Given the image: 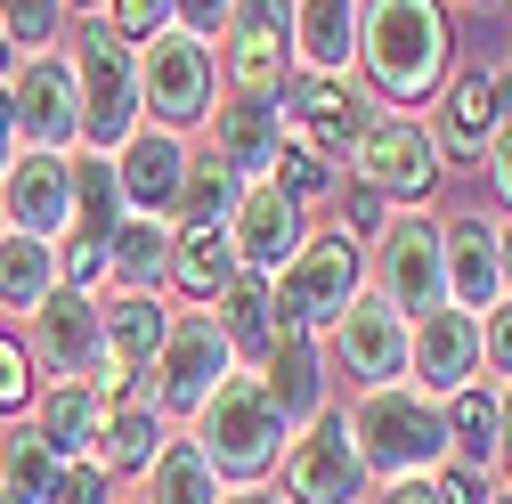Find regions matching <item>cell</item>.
<instances>
[{"label": "cell", "instance_id": "cell-19", "mask_svg": "<svg viewBox=\"0 0 512 504\" xmlns=\"http://www.w3.org/2000/svg\"><path fill=\"white\" fill-rule=\"evenodd\" d=\"M504 114H512V66L456 74V82H447L439 122H431V147H439V155H464V163H480V147H488V131H496Z\"/></svg>", "mask_w": 512, "mask_h": 504}, {"label": "cell", "instance_id": "cell-10", "mask_svg": "<svg viewBox=\"0 0 512 504\" xmlns=\"http://www.w3.org/2000/svg\"><path fill=\"white\" fill-rule=\"evenodd\" d=\"M439 147H431V122L415 114H374L358 147H350V171L358 187H374V196H391V204H423L431 187H439Z\"/></svg>", "mask_w": 512, "mask_h": 504}, {"label": "cell", "instance_id": "cell-31", "mask_svg": "<svg viewBox=\"0 0 512 504\" xmlns=\"http://www.w3.org/2000/svg\"><path fill=\"white\" fill-rule=\"evenodd\" d=\"M147 504H220V472L204 464L196 439H171L163 456H147Z\"/></svg>", "mask_w": 512, "mask_h": 504}, {"label": "cell", "instance_id": "cell-34", "mask_svg": "<svg viewBox=\"0 0 512 504\" xmlns=\"http://www.w3.org/2000/svg\"><path fill=\"white\" fill-rule=\"evenodd\" d=\"M220 334H228V350H261V358H269L277 309H269V285H261V277H236V285L220 293Z\"/></svg>", "mask_w": 512, "mask_h": 504}, {"label": "cell", "instance_id": "cell-28", "mask_svg": "<svg viewBox=\"0 0 512 504\" xmlns=\"http://www.w3.org/2000/svg\"><path fill=\"white\" fill-rule=\"evenodd\" d=\"M447 301L456 309H496V228L488 220H456L447 228Z\"/></svg>", "mask_w": 512, "mask_h": 504}, {"label": "cell", "instance_id": "cell-9", "mask_svg": "<svg viewBox=\"0 0 512 504\" xmlns=\"http://www.w3.org/2000/svg\"><path fill=\"white\" fill-rule=\"evenodd\" d=\"M9 139L17 147H49V155H66L82 147V98H74V57H17L9 66Z\"/></svg>", "mask_w": 512, "mask_h": 504}, {"label": "cell", "instance_id": "cell-38", "mask_svg": "<svg viewBox=\"0 0 512 504\" xmlns=\"http://www.w3.org/2000/svg\"><path fill=\"white\" fill-rule=\"evenodd\" d=\"M171 9L179 0H106V25L122 41H155V33H171Z\"/></svg>", "mask_w": 512, "mask_h": 504}, {"label": "cell", "instance_id": "cell-17", "mask_svg": "<svg viewBox=\"0 0 512 504\" xmlns=\"http://www.w3.org/2000/svg\"><path fill=\"white\" fill-rule=\"evenodd\" d=\"M33 350L49 374H66V383H98L106 374V342H98V301L57 285L41 309H33Z\"/></svg>", "mask_w": 512, "mask_h": 504}, {"label": "cell", "instance_id": "cell-15", "mask_svg": "<svg viewBox=\"0 0 512 504\" xmlns=\"http://www.w3.org/2000/svg\"><path fill=\"white\" fill-rule=\"evenodd\" d=\"M407 366H415V391H431V399L480 383V318L456 309V301L423 309V318L407 326Z\"/></svg>", "mask_w": 512, "mask_h": 504}, {"label": "cell", "instance_id": "cell-51", "mask_svg": "<svg viewBox=\"0 0 512 504\" xmlns=\"http://www.w3.org/2000/svg\"><path fill=\"white\" fill-rule=\"evenodd\" d=\"M9 66H17V49H9V33H0V74H9Z\"/></svg>", "mask_w": 512, "mask_h": 504}, {"label": "cell", "instance_id": "cell-53", "mask_svg": "<svg viewBox=\"0 0 512 504\" xmlns=\"http://www.w3.org/2000/svg\"><path fill=\"white\" fill-rule=\"evenodd\" d=\"M488 504H512V496H488Z\"/></svg>", "mask_w": 512, "mask_h": 504}, {"label": "cell", "instance_id": "cell-7", "mask_svg": "<svg viewBox=\"0 0 512 504\" xmlns=\"http://www.w3.org/2000/svg\"><path fill=\"white\" fill-rule=\"evenodd\" d=\"M374 285H382V301H391L407 326L447 301V228L423 204L415 212H382V228H374Z\"/></svg>", "mask_w": 512, "mask_h": 504}, {"label": "cell", "instance_id": "cell-6", "mask_svg": "<svg viewBox=\"0 0 512 504\" xmlns=\"http://www.w3.org/2000/svg\"><path fill=\"white\" fill-rule=\"evenodd\" d=\"M212 90H220V66L212 49L196 33H155L139 41V122H155V131H196V122L212 114Z\"/></svg>", "mask_w": 512, "mask_h": 504}, {"label": "cell", "instance_id": "cell-16", "mask_svg": "<svg viewBox=\"0 0 512 504\" xmlns=\"http://www.w3.org/2000/svg\"><path fill=\"white\" fill-rule=\"evenodd\" d=\"M326 334H334L342 374H350V383H366V391H374V383H399V374H407V318H399L382 293H358Z\"/></svg>", "mask_w": 512, "mask_h": 504}, {"label": "cell", "instance_id": "cell-29", "mask_svg": "<svg viewBox=\"0 0 512 504\" xmlns=\"http://www.w3.org/2000/svg\"><path fill=\"white\" fill-rule=\"evenodd\" d=\"M57 293V244L0 228V309H41Z\"/></svg>", "mask_w": 512, "mask_h": 504}, {"label": "cell", "instance_id": "cell-21", "mask_svg": "<svg viewBox=\"0 0 512 504\" xmlns=\"http://www.w3.org/2000/svg\"><path fill=\"white\" fill-rule=\"evenodd\" d=\"M358 448H350V431L342 415H317L309 439H293V456H285V496L293 504H350L358 496Z\"/></svg>", "mask_w": 512, "mask_h": 504}, {"label": "cell", "instance_id": "cell-44", "mask_svg": "<svg viewBox=\"0 0 512 504\" xmlns=\"http://www.w3.org/2000/svg\"><path fill=\"white\" fill-rule=\"evenodd\" d=\"M57 504H106V480L98 472H66L57 480Z\"/></svg>", "mask_w": 512, "mask_h": 504}, {"label": "cell", "instance_id": "cell-11", "mask_svg": "<svg viewBox=\"0 0 512 504\" xmlns=\"http://www.w3.org/2000/svg\"><path fill=\"white\" fill-rule=\"evenodd\" d=\"M220 374H236V350H228L220 318L212 309H179L155 342V391L147 399L155 407H204L220 391Z\"/></svg>", "mask_w": 512, "mask_h": 504}, {"label": "cell", "instance_id": "cell-12", "mask_svg": "<svg viewBox=\"0 0 512 504\" xmlns=\"http://www.w3.org/2000/svg\"><path fill=\"white\" fill-rule=\"evenodd\" d=\"M0 220L17 236H66L74 220V155H49V147H17L9 171H0Z\"/></svg>", "mask_w": 512, "mask_h": 504}, {"label": "cell", "instance_id": "cell-41", "mask_svg": "<svg viewBox=\"0 0 512 504\" xmlns=\"http://www.w3.org/2000/svg\"><path fill=\"white\" fill-rule=\"evenodd\" d=\"M480 155H488V187H496V196L512 204V114H504L496 131H488V147H480Z\"/></svg>", "mask_w": 512, "mask_h": 504}, {"label": "cell", "instance_id": "cell-37", "mask_svg": "<svg viewBox=\"0 0 512 504\" xmlns=\"http://www.w3.org/2000/svg\"><path fill=\"white\" fill-rule=\"evenodd\" d=\"M57 25H66V0H0V33H9V49H49Z\"/></svg>", "mask_w": 512, "mask_h": 504}, {"label": "cell", "instance_id": "cell-5", "mask_svg": "<svg viewBox=\"0 0 512 504\" xmlns=\"http://www.w3.org/2000/svg\"><path fill=\"white\" fill-rule=\"evenodd\" d=\"M196 415H204V423H196V448H204L212 472H236V480L269 472L277 439H285V415L269 407L261 374H220V391H212Z\"/></svg>", "mask_w": 512, "mask_h": 504}, {"label": "cell", "instance_id": "cell-20", "mask_svg": "<svg viewBox=\"0 0 512 504\" xmlns=\"http://www.w3.org/2000/svg\"><path fill=\"white\" fill-rule=\"evenodd\" d=\"M171 326V309L155 293H114L98 301V342H106V374H98V391H131L139 374L155 366V342Z\"/></svg>", "mask_w": 512, "mask_h": 504}, {"label": "cell", "instance_id": "cell-2", "mask_svg": "<svg viewBox=\"0 0 512 504\" xmlns=\"http://www.w3.org/2000/svg\"><path fill=\"white\" fill-rule=\"evenodd\" d=\"M342 431H350L358 464H374L382 480H415V472H431V464L447 456V415H439V399L415 391V383H374V391L342 415Z\"/></svg>", "mask_w": 512, "mask_h": 504}, {"label": "cell", "instance_id": "cell-26", "mask_svg": "<svg viewBox=\"0 0 512 504\" xmlns=\"http://www.w3.org/2000/svg\"><path fill=\"white\" fill-rule=\"evenodd\" d=\"M236 277H244V269H236L228 228H171V285H179L187 301H220Z\"/></svg>", "mask_w": 512, "mask_h": 504}, {"label": "cell", "instance_id": "cell-13", "mask_svg": "<svg viewBox=\"0 0 512 504\" xmlns=\"http://www.w3.org/2000/svg\"><path fill=\"white\" fill-rule=\"evenodd\" d=\"M277 122H285V139H293V147L342 163L374 114L350 98V74H293V82H285V114H277Z\"/></svg>", "mask_w": 512, "mask_h": 504}, {"label": "cell", "instance_id": "cell-30", "mask_svg": "<svg viewBox=\"0 0 512 504\" xmlns=\"http://www.w3.org/2000/svg\"><path fill=\"white\" fill-rule=\"evenodd\" d=\"M57 480H66V464L49 456L41 431H25V423L0 431V496H9V504H49Z\"/></svg>", "mask_w": 512, "mask_h": 504}, {"label": "cell", "instance_id": "cell-22", "mask_svg": "<svg viewBox=\"0 0 512 504\" xmlns=\"http://www.w3.org/2000/svg\"><path fill=\"white\" fill-rule=\"evenodd\" d=\"M358 0H293V74H350Z\"/></svg>", "mask_w": 512, "mask_h": 504}, {"label": "cell", "instance_id": "cell-1", "mask_svg": "<svg viewBox=\"0 0 512 504\" xmlns=\"http://www.w3.org/2000/svg\"><path fill=\"white\" fill-rule=\"evenodd\" d=\"M447 9L439 0H358V74L391 98V106H423L447 82Z\"/></svg>", "mask_w": 512, "mask_h": 504}, {"label": "cell", "instance_id": "cell-35", "mask_svg": "<svg viewBox=\"0 0 512 504\" xmlns=\"http://www.w3.org/2000/svg\"><path fill=\"white\" fill-rule=\"evenodd\" d=\"M447 448H464V456H496V391L464 383V391H447Z\"/></svg>", "mask_w": 512, "mask_h": 504}, {"label": "cell", "instance_id": "cell-25", "mask_svg": "<svg viewBox=\"0 0 512 504\" xmlns=\"http://www.w3.org/2000/svg\"><path fill=\"white\" fill-rule=\"evenodd\" d=\"M212 122V155L236 171V179H269V163H277V147H285V122H277V106H228V114H204Z\"/></svg>", "mask_w": 512, "mask_h": 504}, {"label": "cell", "instance_id": "cell-14", "mask_svg": "<svg viewBox=\"0 0 512 504\" xmlns=\"http://www.w3.org/2000/svg\"><path fill=\"white\" fill-rule=\"evenodd\" d=\"M228 244H236V269L244 277H277L285 261H293V244L309 236L301 228V204L285 196V187L277 179H244V196L228 204Z\"/></svg>", "mask_w": 512, "mask_h": 504}, {"label": "cell", "instance_id": "cell-27", "mask_svg": "<svg viewBox=\"0 0 512 504\" xmlns=\"http://www.w3.org/2000/svg\"><path fill=\"white\" fill-rule=\"evenodd\" d=\"M106 277H114V293H155L171 277V220H147V212L122 220L106 244Z\"/></svg>", "mask_w": 512, "mask_h": 504}, {"label": "cell", "instance_id": "cell-24", "mask_svg": "<svg viewBox=\"0 0 512 504\" xmlns=\"http://www.w3.org/2000/svg\"><path fill=\"white\" fill-rule=\"evenodd\" d=\"M261 391H269V407L285 415V431H293V423H317V399H326V366H317V342H309V334L277 326Z\"/></svg>", "mask_w": 512, "mask_h": 504}, {"label": "cell", "instance_id": "cell-40", "mask_svg": "<svg viewBox=\"0 0 512 504\" xmlns=\"http://www.w3.org/2000/svg\"><path fill=\"white\" fill-rule=\"evenodd\" d=\"M228 9H236V0H179L171 25H179V33H196V41H212V33L228 25Z\"/></svg>", "mask_w": 512, "mask_h": 504}, {"label": "cell", "instance_id": "cell-43", "mask_svg": "<svg viewBox=\"0 0 512 504\" xmlns=\"http://www.w3.org/2000/svg\"><path fill=\"white\" fill-rule=\"evenodd\" d=\"M439 496H447V504H488V480H480L472 464H456V472H439Z\"/></svg>", "mask_w": 512, "mask_h": 504}, {"label": "cell", "instance_id": "cell-47", "mask_svg": "<svg viewBox=\"0 0 512 504\" xmlns=\"http://www.w3.org/2000/svg\"><path fill=\"white\" fill-rule=\"evenodd\" d=\"M496 464H504V480H512V383H504V399H496Z\"/></svg>", "mask_w": 512, "mask_h": 504}, {"label": "cell", "instance_id": "cell-33", "mask_svg": "<svg viewBox=\"0 0 512 504\" xmlns=\"http://www.w3.org/2000/svg\"><path fill=\"white\" fill-rule=\"evenodd\" d=\"M155 399L147 391H131L122 407H106V431H98V456L114 464V472H147V456H155Z\"/></svg>", "mask_w": 512, "mask_h": 504}, {"label": "cell", "instance_id": "cell-8", "mask_svg": "<svg viewBox=\"0 0 512 504\" xmlns=\"http://www.w3.org/2000/svg\"><path fill=\"white\" fill-rule=\"evenodd\" d=\"M228 49H220V74L244 106H277L293 82V0H236L228 9Z\"/></svg>", "mask_w": 512, "mask_h": 504}, {"label": "cell", "instance_id": "cell-49", "mask_svg": "<svg viewBox=\"0 0 512 504\" xmlns=\"http://www.w3.org/2000/svg\"><path fill=\"white\" fill-rule=\"evenodd\" d=\"M9 155H17V139H9V106H0V171H9Z\"/></svg>", "mask_w": 512, "mask_h": 504}, {"label": "cell", "instance_id": "cell-54", "mask_svg": "<svg viewBox=\"0 0 512 504\" xmlns=\"http://www.w3.org/2000/svg\"><path fill=\"white\" fill-rule=\"evenodd\" d=\"M472 9H488V0H472Z\"/></svg>", "mask_w": 512, "mask_h": 504}, {"label": "cell", "instance_id": "cell-39", "mask_svg": "<svg viewBox=\"0 0 512 504\" xmlns=\"http://www.w3.org/2000/svg\"><path fill=\"white\" fill-rule=\"evenodd\" d=\"M480 358H488V366L504 374V383H512V301L480 318Z\"/></svg>", "mask_w": 512, "mask_h": 504}, {"label": "cell", "instance_id": "cell-55", "mask_svg": "<svg viewBox=\"0 0 512 504\" xmlns=\"http://www.w3.org/2000/svg\"><path fill=\"white\" fill-rule=\"evenodd\" d=\"M0 504H9V496H0Z\"/></svg>", "mask_w": 512, "mask_h": 504}, {"label": "cell", "instance_id": "cell-46", "mask_svg": "<svg viewBox=\"0 0 512 504\" xmlns=\"http://www.w3.org/2000/svg\"><path fill=\"white\" fill-rule=\"evenodd\" d=\"M342 228H382V196H374V187H358V196H350Z\"/></svg>", "mask_w": 512, "mask_h": 504}, {"label": "cell", "instance_id": "cell-48", "mask_svg": "<svg viewBox=\"0 0 512 504\" xmlns=\"http://www.w3.org/2000/svg\"><path fill=\"white\" fill-rule=\"evenodd\" d=\"M496 293H504V301H512V220H504V228H496Z\"/></svg>", "mask_w": 512, "mask_h": 504}, {"label": "cell", "instance_id": "cell-45", "mask_svg": "<svg viewBox=\"0 0 512 504\" xmlns=\"http://www.w3.org/2000/svg\"><path fill=\"white\" fill-rule=\"evenodd\" d=\"M382 504H447V496H439V480H391Z\"/></svg>", "mask_w": 512, "mask_h": 504}, {"label": "cell", "instance_id": "cell-36", "mask_svg": "<svg viewBox=\"0 0 512 504\" xmlns=\"http://www.w3.org/2000/svg\"><path fill=\"white\" fill-rule=\"evenodd\" d=\"M269 179L285 187L293 204H317V196H334V163H326V155H309V147H293V139L277 147V163H269Z\"/></svg>", "mask_w": 512, "mask_h": 504}, {"label": "cell", "instance_id": "cell-4", "mask_svg": "<svg viewBox=\"0 0 512 504\" xmlns=\"http://www.w3.org/2000/svg\"><path fill=\"white\" fill-rule=\"evenodd\" d=\"M350 301H358V244H350V228L301 236V244H293V261H285L277 285H269L277 326H293V334H326Z\"/></svg>", "mask_w": 512, "mask_h": 504}, {"label": "cell", "instance_id": "cell-42", "mask_svg": "<svg viewBox=\"0 0 512 504\" xmlns=\"http://www.w3.org/2000/svg\"><path fill=\"white\" fill-rule=\"evenodd\" d=\"M25 391H33V374H25V350L0 334V407H25Z\"/></svg>", "mask_w": 512, "mask_h": 504}, {"label": "cell", "instance_id": "cell-18", "mask_svg": "<svg viewBox=\"0 0 512 504\" xmlns=\"http://www.w3.org/2000/svg\"><path fill=\"white\" fill-rule=\"evenodd\" d=\"M179 179H187V139H179V131H155V122H139V131L114 147V187H122V204L147 212V220H171Z\"/></svg>", "mask_w": 512, "mask_h": 504}, {"label": "cell", "instance_id": "cell-32", "mask_svg": "<svg viewBox=\"0 0 512 504\" xmlns=\"http://www.w3.org/2000/svg\"><path fill=\"white\" fill-rule=\"evenodd\" d=\"M236 196H244V179H236V171H228L220 155H187V179H179L171 228H220Z\"/></svg>", "mask_w": 512, "mask_h": 504}, {"label": "cell", "instance_id": "cell-52", "mask_svg": "<svg viewBox=\"0 0 512 504\" xmlns=\"http://www.w3.org/2000/svg\"><path fill=\"white\" fill-rule=\"evenodd\" d=\"M74 9H82V17H90V9H106V0H74Z\"/></svg>", "mask_w": 512, "mask_h": 504}, {"label": "cell", "instance_id": "cell-50", "mask_svg": "<svg viewBox=\"0 0 512 504\" xmlns=\"http://www.w3.org/2000/svg\"><path fill=\"white\" fill-rule=\"evenodd\" d=\"M220 504H277V496H261V488H244V496H220Z\"/></svg>", "mask_w": 512, "mask_h": 504}, {"label": "cell", "instance_id": "cell-3", "mask_svg": "<svg viewBox=\"0 0 512 504\" xmlns=\"http://www.w3.org/2000/svg\"><path fill=\"white\" fill-rule=\"evenodd\" d=\"M74 98H82V147L114 155L139 131V41H122L114 25H82V41H74Z\"/></svg>", "mask_w": 512, "mask_h": 504}, {"label": "cell", "instance_id": "cell-23", "mask_svg": "<svg viewBox=\"0 0 512 504\" xmlns=\"http://www.w3.org/2000/svg\"><path fill=\"white\" fill-rule=\"evenodd\" d=\"M33 431L49 439V456H57V464L90 456V448H98V431H106V391H98V383H49V391L33 399Z\"/></svg>", "mask_w": 512, "mask_h": 504}]
</instances>
